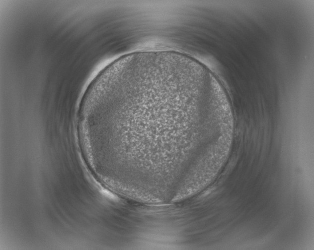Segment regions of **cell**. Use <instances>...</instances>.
Returning <instances> with one entry per match:
<instances>
[{"label": "cell", "mask_w": 314, "mask_h": 250, "mask_svg": "<svg viewBox=\"0 0 314 250\" xmlns=\"http://www.w3.org/2000/svg\"><path fill=\"white\" fill-rule=\"evenodd\" d=\"M92 128L115 174L159 184L205 164L233 121L225 91L207 75L157 60L126 68L97 92Z\"/></svg>", "instance_id": "6da1fadb"}]
</instances>
